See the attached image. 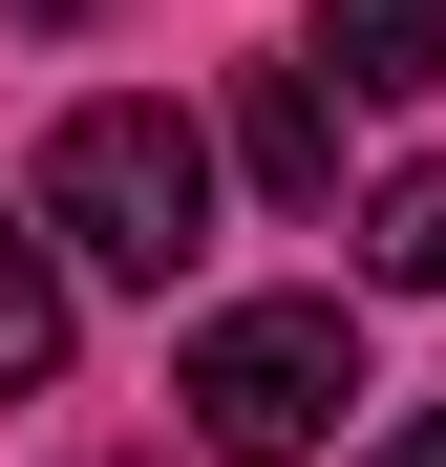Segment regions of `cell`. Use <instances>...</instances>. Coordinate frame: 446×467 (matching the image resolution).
I'll return each mask as SVG.
<instances>
[{
    "label": "cell",
    "instance_id": "6da1fadb",
    "mask_svg": "<svg viewBox=\"0 0 446 467\" xmlns=\"http://www.w3.org/2000/svg\"><path fill=\"white\" fill-rule=\"evenodd\" d=\"M43 234H64V276L171 297V276L213 255V128H192V107H149V86L64 107V128H43Z\"/></svg>",
    "mask_w": 446,
    "mask_h": 467
},
{
    "label": "cell",
    "instance_id": "277c9868",
    "mask_svg": "<svg viewBox=\"0 0 446 467\" xmlns=\"http://www.w3.org/2000/svg\"><path fill=\"white\" fill-rule=\"evenodd\" d=\"M234 171H255L276 213L340 192V86H319V64H255V86H234Z\"/></svg>",
    "mask_w": 446,
    "mask_h": 467
},
{
    "label": "cell",
    "instance_id": "7a4b0ae2",
    "mask_svg": "<svg viewBox=\"0 0 446 467\" xmlns=\"http://www.w3.org/2000/svg\"><path fill=\"white\" fill-rule=\"evenodd\" d=\"M171 404H192L213 467H297V446H340V404H361V297H340V276H319V297H213Z\"/></svg>",
    "mask_w": 446,
    "mask_h": 467
},
{
    "label": "cell",
    "instance_id": "5b68a950",
    "mask_svg": "<svg viewBox=\"0 0 446 467\" xmlns=\"http://www.w3.org/2000/svg\"><path fill=\"white\" fill-rule=\"evenodd\" d=\"M64 319H86V297H64V234L0 213V404H22V382H64Z\"/></svg>",
    "mask_w": 446,
    "mask_h": 467
},
{
    "label": "cell",
    "instance_id": "3957f363",
    "mask_svg": "<svg viewBox=\"0 0 446 467\" xmlns=\"http://www.w3.org/2000/svg\"><path fill=\"white\" fill-rule=\"evenodd\" d=\"M297 64H319L340 107H425V86H446V0H319Z\"/></svg>",
    "mask_w": 446,
    "mask_h": 467
},
{
    "label": "cell",
    "instance_id": "ba28073f",
    "mask_svg": "<svg viewBox=\"0 0 446 467\" xmlns=\"http://www.w3.org/2000/svg\"><path fill=\"white\" fill-rule=\"evenodd\" d=\"M0 22H107V0H0Z\"/></svg>",
    "mask_w": 446,
    "mask_h": 467
},
{
    "label": "cell",
    "instance_id": "52a82bcc",
    "mask_svg": "<svg viewBox=\"0 0 446 467\" xmlns=\"http://www.w3.org/2000/svg\"><path fill=\"white\" fill-rule=\"evenodd\" d=\"M361 467H446V404H404V425H383V446H361Z\"/></svg>",
    "mask_w": 446,
    "mask_h": 467
},
{
    "label": "cell",
    "instance_id": "8992f818",
    "mask_svg": "<svg viewBox=\"0 0 446 467\" xmlns=\"http://www.w3.org/2000/svg\"><path fill=\"white\" fill-rule=\"evenodd\" d=\"M340 234H361V297H446V171H383Z\"/></svg>",
    "mask_w": 446,
    "mask_h": 467
}]
</instances>
